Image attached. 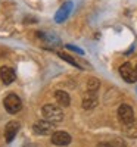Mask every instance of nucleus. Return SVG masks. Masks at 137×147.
<instances>
[{
	"mask_svg": "<svg viewBox=\"0 0 137 147\" xmlns=\"http://www.w3.org/2000/svg\"><path fill=\"white\" fill-rule=\"evenodd\" d=\"M136 71H137V68H136Z\"/></svg>",
	"mask_w": 137,
	"mask_h": 147,
	"instance_id": "f3484780",
	"label": "nucleus"
},
{
	"mask_svg": "<svg viewBox=\"0 0 137 147\" xmlns=\"http://www.w3.org/2000/svg\"><path fill=\"white\" fill-rule=\"evenodd\" d=\"M33 129L35 134L39 136H47V134H52L55 129V124L47 119H41V121H37L35 124L33 125Z\"/></svg>",
	"mask_w": 137,
	"mask_h": 147,
	"instance_id": "7ed1b4c3",
	"label": "nucleus"
},
{
	"mask_svg": "<svg viewBox=\"0 0 137 147\" xmlns=\"http://www.w3.org/2000/svg\"><path fill=\"white\" fill-rule=\"evenodd\" d=\"M71 7H72V3L71 2H68V3H65L64 6H62L59 10H58V13H56V22H62L66 16H68V13L71 12Z\"/></svg>",
	"mask_w": 137,
	"mask_h": 147,
	"instance_id": "9b49d317",
	"label": "nucleus"
},
{
	"mask_svg": "<svg viewBox=\"0 0 137 147\" xmlns=\"http://www.w3.org/2000/svg\"><path fill=\"white\" fill-rule=\"evenodd\" d=\"M119 74H121V77L122 80L125 81V82H136L137 81V71L131 68L130 63H124L119 66Z\"/></svg>",
	"mask_w": 137,
	"mask_h": 147,
	"instance_id": "39448f33",
	"label": "nucleus"
},
{
	"mask_svg": "<svg viewBox=\"0 0 137 147\" xmlns=\"http://www.w3.org/2000/svg\"><path fill=\"white\" fill-rule=\"evenodd\" d=\"M3 105H5L6 112L10 113V115L18 113L19 110L22 109V102H21V99L16 94H7L5 97V100H3Z\"/></svg>",
	"mask_w": 137,
	"mask_h": 147,
	"instance_id": "f03ea898",
	"label": "nucleus"
},
{
	"mask_svg": "<svg viewBox=\"0 0 137 147\" xmlns=\"http://www.w3.org/2000/svg\"><path fill=\"white\" fill-rule=\"evenodd\" d=\"M99 100H97V96L96 93H92L89 91L85 96H84V99H83V107L87 109V110H90V109H94L97 106Z\"/></svg>",
	"mask_w": 137,
	"mask_h": 147,
	"instance_id": "1a4fd4ad",
	"label": "nucleus"
},
{
	"mask_svg": "<svg viewBox=\"0 0 137 147\" xmlns=\"http://www.w3.org/2000/svg\"><path fill=\"white\" fill-rule=\"evenodd\" d=\"M99 87H100V81L97 78H89V81H87V90L92 93H96L99 90Z\"/></svg>",
	"mask_w": 137,
	"mask_h": 147,
	"instance_id": "4468645a",
	"label": "nucleus"
},
{
	"mask_svg": "<svg viewBox=\"0 0 137 147\" xmlns=\"http://www.w3.org/2000/svg\"><path fill=\"white\" fill-rule=\"evenodd\" d=\"M66 49H69V50H74V52H77V53H80V55H83V50H81V49H78V47H74V46H66Z\"/></svg>",
	"mask_w": 137,
	"mask_h": 147,
	"instance_id": "dca6fc26",
	"label": "nucleus"
},
{
	"mask_svg": "<svg viewBox=\"0 0 137 147\" xmlns=\"http://www.w3.org/2000/svg\"><path fill=\"white\" fill-rule=\"evenodd\" d=\"M118 118L124 125L130 124L131 121H134V110L130 105H121L118 107Z\"/></svg>",
	"mask_w": 137,
	"mask_h": 147,
	"instance_id": "20e7f679",
	"label": "nucleus"
},
{
	"mask_svg": "<svg viewBox=\"0 0 137 147\" xmlns=\"http://www.w3.org/2000/svg\"><path fill=\"white\" fill-rule=\"evenodd\" d=\"M55 99H56V102L60 105V106H69V103H71V99H69V94L66 93V91H62V90H58V91H55Z\"/></svg>",
	"mask_w": 137,
	"mask_h": 147,
	"instance_id": "9d476101",
	"label": "nucleus"
},
{
	"mask_svg": "<svg viewBox=\"0 0 137 147\" xmlns=\"http://www.w3.org/2000/svg\"><path fill=\"white\" fill-rule=\"evenodd\" d=\"M124 132L130 138H137V121H131L130 124L124 125Z\"/></svg>",
	"mask_w": 137,
	"mask_h": 147,
	"instance_id": "f8f14e48",
	"label": "nucleus"
},
{
	"mask_svg": "<svg viewBox=\"0 0 137 147\" xmlns=\"http://www.w3.org/2000/svg\"><path fill=\"white\" fill-rule=\"evenodd\" d=\"M52 143L56 144V146H68L71 143V136L66 132V131H55L52 134Z\"/></svg>",
	"mask_w": 137,
	"mask_h": 147,
	"instance_id": "423d86ee",
	"label": "nucleus"
},
{
	"mask_svg": "<svg viewBox=\"0 0 137 147\" xmlns=\"http://www.w3.org/2000/svg\"><path fill=\"white\" fill-rule=\"evenodd\" d=\"M0 78H2V81L7 85V84H12L15 81L16 74L10 66H2L0 68Z\"/></svg>",
	"mask_w": 137,
	"mask_h": 147,
	"instance_id": "6e6552de",
	"label": "nucleus"
},
{
	"mask_svg": "<svg viewBox=\"0 0 137 147\" xmlns=\"http://www.w3.org/2000/svg\"><path fill=\"white\" fill-rule=\"evenodd\" d=\"M41 112H43L44 119L53 122V124H59V122H62V119H64V112H62V109L59 106H55V105L43 106Z\"/></svg>",
	"mask_w": 137,
	"mask_h": 147,
	"instance_id": "f257e3e1",
	"label": "nucleus"
},
{
	"mask_svg": "<svg viewBox=\"0 0 137 147\" xmlns=\"http://www.w3.org/2000/svg\"><path fill=\"white\" fill-rule=\"evenodd\" d=\"M58 56H59L60 59L66 60V62H68V63H71L72 66H80V65H78V63H77L75 60H74V59H72V57H71L69 55H66V53H64V52H59V53H58Z\"/></svg>",
	"mask_w": 137,
	"mask_h": 147,
	"instance_id": "2eb2a0df",
	"label": "nucleus"
},
{
	"mask_svg": "<svg viewBox=\"0 0 137 147\" xmlns=\"http://www.w3.org/2000/svg\"><path fill=\"white\" fill-rule=\"evenodd\" d=\"M18 131H19V122H16V121H10L9 124L6 125V128H5V138H6V141L10 143L12 140L16 137Z\"/></svg>",
	"mask_w": 137,
	"mask_h": 147,
	"instance_id": "0eeeda50",
	"label": "nucleus"
},
{
	"mask_svg": "<svg viewBox=\"0 0 137 147\" xmlns=\"http://www.w3.org/2000/svg\"><path fill=\"white\" fill-rule=\"evenodd\" d=\"M97 147H125V143L121 138H115L112 141H103V143H99Z\"/></svg>",
	"mask_w": 137,
	"mask_h": 147,
	"instance_id": "ddd939ff",
	"label": "nucleus"
}]
</instances>
